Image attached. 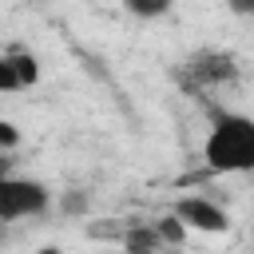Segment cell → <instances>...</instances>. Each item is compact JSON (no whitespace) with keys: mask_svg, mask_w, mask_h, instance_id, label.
Here are the masks:
<instances>
[{"mask_svg":"<svg viewBox=\"0 0 254 254\" xmlns=\"http://www.w3.org/2000/svg\"><path fill=\"white\" fill-rule=\"evenodd\" d=\"M202 163L214 175H246V171H254V115L214 107L206 139H202Z\"/></svg>","mask_w":254,"mask_h":254,"instance_id":"6da1fadb","label":"cell"},{"mask_svg":"<svg viewBox=\"0 0 254 254\" xmlns=\"http://www.w3.org/2000/svg\"><path fill=\"white\" fill-rule=\"evenodd\" d=\"M8 56H12V67H16V75H20V87H32V83L40 79V64H36V56L24 52V48H16V52H8Z\"/></svg>","mask_w":254,"mask_h":254,"instance_id":"8992f818","label":"cell"},{"mask_svg":"<svg viewBox=\"0 0 254 254\" xmlns=\"http://www.w3.org/2000/svg\"><path fill=\"white\" fill-rule=\"evenodd\" d=\"M155 230H159V238H163V242H183V234H187V226H183L175 214L159 218V222H155Z\"/></svg>","mask_w":254,"mask_h":254,"instance_id":"ba28073f","label":"cell"},{"mask_svg":"<svg viewBox=\"0 0 254 254\" xmlns=\"http://www.w3.org/2000/svg\"><path fill=\"white\" fill-rule=\"evenodd\" d=\"M16 143H20V131H16L8 119H0V151H12Z\"/></svg>","mask_w":254,"mask_h":254,"instance_id":"9c48e42d","label":"cell"},{"mask_svg":"<svg viewBox=\"0 0 254 254\" xmlns=\"http://www.w3.org/2000/svg\"><path fill=\"white\" fill-rule=\"evenodd\" d=\"M8 91H20V75L12 67V56L0 52V95H8Z\"/></svg>","mask_w":254,"mask_h":254,"instance_id":"52a82bcc","label":"cell"},{"mask_svg":"<svg viewBox=\"0 0 254 254\" xmlns=\"http://www.w3.org/2000/svg\"><path fill=\"white\" fill-rule=\"evenodd\" d=\"M250 238H254V226H250Z\"/></svg>","mask_w":254,"mask_h":254,"instance_id":"7c38bea8","label":"cell"},{"mask_svg":"<svg viewBox=\"0 0 254 254\" xmlns=\"http://www.w3.org/2000/svg\"><path fill=\"white\" fill-rule=\"evenodd\" d=\"M183 71L194 87H222L238 75V60L226 48H194L183 60Z\"/></svg>","mask_w":254,"mask_h":254,"instance_id":"3957f363","label":"cell"},{"mask_svg":"<svg viewBox=\"0 0 254 254\" xmlns=\"http://www.w3.org/2000/svg\"><path fill=\"white\" fill-rule=\"evenodd\" d=\"M28 254H64L60 246H36V250H28Z\"/></svg>","mask_w":254,"mask_h":254,"instance_id":"8fae6325","label":"cell"},{"mask_svg":"<svg viewBox=\"0 0 254 254\" xmlns=\"http://www.w3.org/2000/svg\"><path fill=\"white\" fill-rule=\"evenodd\" d=\"M171 214H175L187 230H202V234H222V230H230V214H226L218 202L202 198V194H183Z\"/></svg>","mask_w":254,"mask_h":254,"instance_id":"277c9868","label":"cell"},{"mask_svg":"<svg viewBox=\"0 0 254 254\" xmlns=\"http://www.w3.org/2000/svg\"><path fill=\"white\" fill-rule=\"evenodd\" d=\"M119 4L139 20H159V16H167L175 8V0H119Z\"/></svg>","mask_w":254,"mask_h":254,"instance_id":"5b68a950","label":"cell"},{"mask_svg":"<svg viewBox=\"0 0 254 254\" xmlns=\"http://www.w3.org/2000/svg\"><path fill=\"white\" fill-rule=\"evenodd\" d=\"M52 206V190L40 179H24L12 171H0V222L40 218Z\"/></svg>","mask_w":254,"mask_h":254,"instance_id":"7a4b0ae2","label":"cell"},{"mask_svg":"<svg viewBox=\"0 0 254 254\" xmlns=\"http://www.w3.org/2000/svg\"><path fill=\"white\" fill-rule=\"evenodd\" d=\"M226 8L234 16H254V0H226Z\"/></svg>","mask_w":254,"mask_h":254,"instance_id":"30bf717a","label":"cell"}]
</instances>
